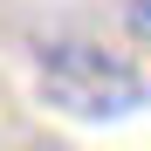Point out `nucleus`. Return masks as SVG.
<instances>
[{
	"instance_id": "obj_1",
	"label": "nucleus",
	"mask_w": 151,
	"mask_h": 151,
	"mask_svg": "<svg viewBox=\"0 0 151 151\" xmlns=\"http://www.w3.org/2000/svg\"><path fill=\"white\" fill-rule=\"evenodd\" d=\"M41 103L76 124H110L144 103V83L131 62H117L96 41H55L41 48Z\"/></svg>"
},
{
	"instance_id": "obj_2",
	"label": "nucleus",
	"mask_w": 151,
	"mask_h": 151,
	"mask_svg": "<svg viewBox=\"0 0 151 151\" xmlns=\"http://www.w3.org/2000/svg\"><path fill=\"white\" fill-rule=\"evenodd\" d=\"M124 28L137 41H151V0H131V7H124Z\"/></svg>"
}]
</instances>
